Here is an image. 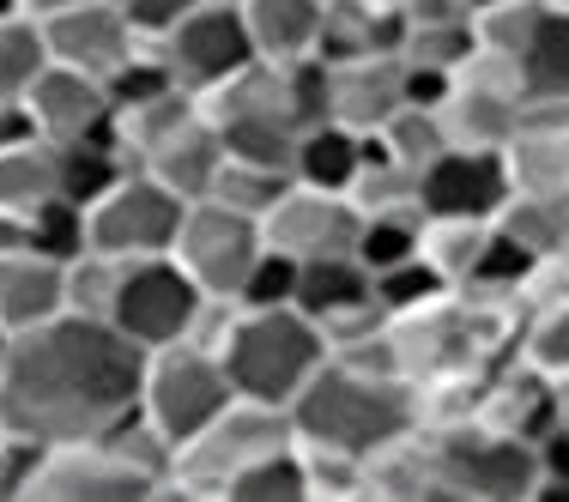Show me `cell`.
<instances>
[{"label": "cell", "instance_id": "cell-51", "mask_svg": "<svg viewBox=\"0 0 569 502\" xmlns=\"http://www.w3.org/2000/svg\"><path fill=\"white\" fill-rule=\"evenodd\" d=\"M0 430H7V424H0Z\"/></svg>", "mask_w": 569, "mask_h": 502}, {"label": "cell", "instance_id": "cell-43", "mask_svg": "<svg viewBox=\"0 0 569 502\" xmlns=\"http://www.w3.org/2000/svg\"><path fill=\"white\" fill-rule=\"evenodd\" d=\"M56 7H73V0H19V12H31V19H43V12H56Z\"/></svg>", "mask_w": 569, "mask_h": 502}, {"label": "cell", "instance_id": "cell-6", "mask_svg": "<svg viewBox=\"0 0 569 502\" xmlns=\"http://www.w3.org/2000/svg\"><path fill=\"white\" fill-rule=\"evenodd\" d=\"M237 400L219 351L207 339H176V345H152L140 363V418L158 430L170 448H182L194 430H207L224 405Z\"/></svg>", "mask_w": 569, "mask_h": 502}, {"label": "cell", "instance_id": "cell-7", "mask_svg": "<svg viewBox=\"0 0 569 502\" xmlns=\"http://www.w3.org/2000/svg\"><path fill=\"white\" fill-rule=\"evenodd\" d=\"M200 110L219 128L224 158H249V164L291 175L297 116H291V98H284V67L279 61H249L242 73H230L224 86H212L207 98H200Z\"/></svg>", "mask_w": 569, "mask_h": 502}, {"label": "cell", "instance_id": "cell-32", "mask_svg": "<svg viewBox=\"0 0 569 502\" xmlns=\"http://www.w3.org/2000/svg\"><path fill=\"white\" fill-rule=\"evenodd\" d=\"M56 158H61V200H73V207H91V200H98L103 188H110L121 170H128V158H121L116 133L56 145Z\"/></svg>", "mask_w": 569, "mask_h": 502}, {"label": "cell", "instance_id": "cell-5", "mask_svg": "<svg viewBox=\"0 0 569 502\" xmlns=\"http://www.w3.org/2000/svg\"><path fill=\"white\" fill-rule=\"evenodd\" d=\"M479 49L509 61L527 110H563L569 103V12L551 0H497L472 12Z\"/></svg>", "mask_w": 569, "mask_h": 502}, {"label": "cell", "instance_id": "cell-26", "mask_svg": "<svg viewBox=\"0 0 569 502\" xmlns=\"http://www.w3.org/2000/svg\"><path fill=\"white\" fill-rule=\"evenodd\" d=\"M61 200V158L43 133H19L0 140V212L7 219H31L37 207Z\"/></svg>", "mask_w": 569, "mask_h": 502}, {"label": "cell", "instance_id": "cell-9", "mask_svg": "<svg viewBox=\"0 0 569 502\" xmlns=\"http://www.w3.org/2000/svg\"><path fill=\"white\" fill-rule=\"evenodd\" d=\"M437 466L449 484V502H527L539 484L533 442L503 436L485 418H460V424H437Z\"/></svg>", "mask_w": 569, "mask_h": 502}, {"label": "cell", "instance_id": "cell-50", "mask_svg": "<svg viewBox=\"0 0 569 502\" xmlns=\"http://www.w3.org/2000/svg\"><path fill=\"white\" fill-rule=\"evenodd\" d=\"M563 261H569V249H563Z\"/></svg>", "mask_w": 569, "mask_h": 502}, {"label": "cell", "instance_id": "cell-19", "mask_svg": "<svg viewBox=\"0 0 569 502\" xmlns=\"http://www.w3.org/2000/svg\"><path fill=\"white\" fill-rule=\"evenodd\" d=\"M406 103H412V91H406V61L395 49L328 61V116L346 121V128L376 133L395 110H406Z\"/></svg>", "mask_w": 569, "mask_h": 502}, {"label": "cell", "instance_id": "cell-16", "mask_svg": "<svg viewBox=\"0 0 569 502\" xmlns=\"http://www.w3.org/2000/svg\"><path fill=\"white\" fill-rule=\"evenodd\" d=\"M358 230L363 212L351 194H328V188H303L291 182L284 194L267 207L261 237L284 249L291 261H328V254H358Z\"/></svg>", "mask_w": 569, "mask_h": 502}, {"label": "cell", "instance_id": "cell-11", "mask_svg": "<svg viewBox=\"0 0 569 502\" xmlns=\"http://www.w3.org/2000/svg\"><path fill=\"white\" fill-rule=\"evenodd\" d=\"M261 249H267L261 219L224 207V200H207V194L188 200L182 224H176V242H170L182 273L194 279L212 303H237V291H242V279H249V267Z\"/></svg>", "mask_w": 569, "mask_h": 502}, {"label": "cell", "instance_id": "cell-37", "mask_svg": "<svg viewBox=\"0 0 569 502\" xmlns=\"http://www.w3.org/2000/svg\"><path fill=\"white\" fill-rule=\"evenodd\" d=\"M370 291H376V303H382L388 315H400V309H418V303H430L437 291H449V279H442L425 254H406V261L370 273Z\"/></svg>", "mask_w": 569, "mask_h": 502}, {"label": "cell", "instance_id": "cell-48", "mask_svg": "<svg viewBox=\"0 0 569 502\" xmlns=\"http://www.w3.org/2000/svg\"><path fill=\"white\" fill-rule=\"evenodd\" d=\"M551 7H563V12H569V0H551Z\"/></svg>", "mask_w": 569, "mask_h": 502}, {"label": "cell", "instance_id": "cell-33", "mask_svg": "<svg viewBox=\"0 0 569 502\" xmlns=\"http://www.w3.org/2000/svg\"><path fill=\"white\" fill-rule=\"evenodd\" d=\"M485 237H491V219H425L418 254H425L449 284H467L472 267H479V254H485Z\"/></svg>", "mask_w": 569, "mask_h": 502}, {"label": "cell", "instance_id": "cell-24", "mask_svg": "<svg viewBox=\"0 0 569 502\" xmlns=\"http://www.w3.org/2000/svg\"><path fill=\"white\" fill-rule=\"evenodd\" d=\"M363 152H370V133L346 128V121H333V116L309 121L291 140V182L328 188V194H351V182H358V170H363Z\"/></svg>", "mask_w": 569, "mask_h": 502}, {"label": "cell", "instance_id": "cell-14", "mask_svg": "<svg viewBox=\"0 0 569 502\" xmlns=\"http://www.w3.org/2000/svg\"><path fill=\"white\" fill-rule=\"evenodd\" d=\"M31 502H158V479L121 460L103 436H73L43 448Z\"/></svg>", "mask_w": 569, "mask_h": 502}, {"label": "cell", "instance_id": "cell-44", "mask_svg": "<svg viewBox=\"0 0 569 502\" xmlns=\"http://www.w3.org/2000/svg\"><path fill=\"white\" fill-rule=\"evenodd\" d=\"M558 430H569V375H558Z\"/></svg>", "mask_w": 569, "mask_h": 502}, {"label": "cell", "instance_id": "cell-20", "mask_svg": "<svg viewBox=\"0 0 569 502\" xmlns=\"http://www.w3.org/2000/svg\"><path fill=\"white\" fill-rule=\"evenodd\" d=\"M67 315V261L43 249H0V333H31Z\"/></svg>", "mask_w": 569, "mask_h": 502}, {"label": "cell", "instance_id": "cell-29", "mask_svg": "<svg viewBox=\"0 0 569 502\" xmlns=\"http://www.w3.org/2000/svg\"><path fill=\"white\" fill-rule=\"evenodd\" d=\"M219 502H309V466H303V448L284 442V448H267L261 460L237 472L224 484Z\"/></svg>", "mask_w": 569, "mask_h": 502}, {"label": "cell", "instance_id": "cell-27", "mask_svg": "<svg viewBox=\"0 0 569 502\" xmlns=\"http://www.w3.org/2000/svg\"><path fill=\"white\" fill-rule=\"evenodd\" d=\"M242 24L261 61H297L316 56V31H321V0H242Z\"/></svg>", "mask_w": 569, "mask_h": 502}, {"label": "cell", "instance_id": "cell-40", "mask_svg": "<svg viewBox=\"0 0 569 502\" xmlns=\"http://www.w3.org/2000/svg\"><path fill=\"white\" fill-rule=\"evenodd\" d=\"M116 267L110 254H98V249H86V254H73L67 261V315H110V291H116Z\"/></svg>", "mask_w": 569, "mask_h": 502}, {"label": "cell", "instance_id": "cell-34", "mask_svg": "<svg viewBox=\"0 0 569 502\" xmlns=\"http://www.w3.org/2000/svg\"><path fill=\"white\" fill-rule=\"evenodd\" d=\"M515 358L533 363L539 375H551V382L569 375V297H563V303H527Z\"/></svg>", "mask_w": 569, "mask_h": 502}, {"label": "cell", "instance_id": "cell-4", "mask_svg": "<svg viewBox=\"0 0 569 502\" xmlns=\"http://www.w3.org/2000/svg\"><path fill=\"white\" fill-rule=\"evenodd\" d=\"M297 442L291 430V412L284 405H261V400H230L207 430H194L170 460V479L158 496H182V502H219L224 484L237 479L249 460H261L267 448H284Z\"/></svg>", "mask_w": 569, "mask_h": 502}, {"label": "cell", "instance_id": "cell-18", "mask_svg": "<svg viewBox=\"0 0 569 502\" xmlns=\"http://www.w3.org/2000/svg\"><path fill=\"white\" fill-rule=\"evenodd\" d=\"M37 24H43L49 61L79 67V73H98V79H110L116 67L146 43V37L128 24V12H121L116 0H73V7L43 12Z\"/></svg>", "mask_w": 569, "mask_h": 502}, {"label": "cell", "instance_id": "cell-10", "mask_svg": "<svg viewBox=\"0 0 569 502\" xmlns=\"http://www.w3.org/2000/svg\"><path fill=\"white\" fill-rule=\"evenodd\" d=\"M188 200L164 188L146 170H121L110 188L86 207V242L110 261H133V254H170L176 224H182Z\"/></svg>", "mask_w": 569, "mask_h": 502}, {"label": "cell", "instance_id": "cell-1", "mask_svg": "<svg viewBox=\"0 0 569 502\" xmlns=\"http://www.w3.org/2000/svg\"><path fill=\"white\" fill-rule=\"evenodd\" d=\"M146 351L98 315H56L0 345V424L37 442L98 436L140 400Z\"/></svg>", "mask_w": 569, "mask_h": 502}, {"label": "cell", "instance_id": "cell-22", "mask_svg": "<svg viewBox=\"0 0 569 502\" xmlns=\"http://www.w3.org/2000/svg\"><path fill=\"white\" fill-rule=\"evenodd\" d=\"M363 491H370V502H449L430 430L418 424V430H406V436L376 448L363 460Z\"/></svg>", "mask_w": 569, "mask_h": 502}, {"label": "cell", "instance_id": "cell-39", "mask_svg": "<svg viewBox=\"0 0 569 502\" xmlns=\"http://www.w3.org/2000/svg\"><path fill=\"white\" fill-rule=\"evenodd\" d=\"M297 267H303V261H291L284 249L267 242V249L254 254V267H249V279H242V291H237V303H230V309H279V303H297Z\"/></svg>", "mask_w": 569, "mask_h": 502}, {"label": "cell", "instance_id": "cell-2", "mask_svg": "<svg viewBox=\"0 0 569 502\" xmlns=\"http://www.w3.org/2000/svg\"><path fill=\"white\" fill-rule=\"evenodd\" d=\"M291 430L303 448H333V454L370 460L382 442L418 430V393L395 370L346 363L328 351V363L291 400Z\"/></svg>", "mask_w": 569, "mask_h": 502}, {"label": "cell", "instance_id": "cell-42", "mask_svg": "<svg viewBox=\"0 0 569 502\" xmlns=\"http://www.w3.org/2000/svg\"><path fill=\"white\" fill-rule=\"evenodd\" d=\"M116 7L128 12V24L146 37V43H158V37H164L188 7H200V0H116Z\"/></svg>", "mask_w": 569, "mask_h": 502}, {"label": "cell", "instance_id": "cell-12", "mask_svg": "<svg viewBox=\"0 0 569 502\" xmlns=\"http://www.w3.org/2000/svg\"><path fill=\"white\" fill-rule=\"evenodd\" d=\"M442 128H449L455 145H503L527 116V98L515 86L509 61L491 56V49L472 43V56L449 73V91L437 103Z\"/></svg>", "mask_w": 569, "mask_h": 502}, {"label": "cell", "instance_id": "cell-3", "mask_svg": "<svg viewBox=\"0 0 569 502\" xmlns=\"http://www.w3.org/2000/svg\"><path fill=\"white\" fill-rule=\"evenodd\" d=\"M194 339H207L219 351L230 388L242 400H261V405H284L303 393V382L328 363V333L321 321H309L297 303H279V309H230V303H212L207 309V328Z\"/></svg>", "mask_w": 569, "mask_h": 502}, {"label": "cell", "instance_id": "cell-38", "mask_svg": "<svg viewBox=\"0 0 569 502\" xmlns=\"http://www.w3.org/2000/svg\"><path fill=\"white\" fill-rule=\"evenodd\" d=\"M24 249H43L56 254V261H73V254H86V207H73V200H49V207H37L31 219H24Z\"/></svg>", "mask_w": 569, "mask_h": 502}, {"label": "cell", "instance_id": "cell-36", "mask_svg": "<svg viewBox=\"0 0 569 502\" xmlns=\"http://www.w3.org/2000/svg\"><path fill=\"white\" fill-rule=\"evenodd\" d=\"M418 237H425V212H363V230H358V261L370 273L418 254Z\"/></svg>", "mask_w": 569, "mask_h": 502}, {"label": "cell", "instance_id": "cell-28", "mask_svg": "<svg viewBox=\"0 0 569 502\" xmlns=\"http://www.w3.org/2000/svg\"><path fill=\"white\" fill-rule=\"evenodd\" d=\"M497 224L509 230L521 249H533L539 261L546 254H563L569 249V194H533V188H515L497 212Z\"/></svg>", "mask_w": 569, "mask_h": 502}, {"label": "cell", "instance_id": "cell-25", "mask_svg": "<svg viewBox=\"0 0 569 502\" xmlns=\"http://www.w3.org/2000/svg\"><path fill=\"white\" fill-rule=\"evenodd\" d=\"M297 309L309 321H321V333L340 328V321L376 309V291H370V267L358 254H328V261H303L297 267Z\"/></svg>", "mask_w": 569, "mask_h": 502}, {"label": "cell", "instance_id": "cell-41", "mask_svg": "<svg viewBox=\"0 0 569 502\" xmlns=\"http://www.w3.org/2000/svg\"><path fill=\"white\" fill-rule=\"evenodd\" d=\"M43 448L37 436H19V430H0V502H31L37 466H43Z\"/></svg>", "mask_w": 569, "mask_h": 502}, {"label": "cell", "instance_id": "cell-47", "mask_svg": "<svg viewBox=\"0 0 569 502\" xmlns=\"http://www.w3.org/2000/svg\"><path fill=\"white\" fill-rule=\"evenodd\" d=\"M0 12H19V0H0Z\"/></svg>", "mask_w": 569, "mask_h": 502}, {"label": "cell", "instance_id": "cell-15", "mask_svg": "<svg viewBox=\"0 0 569 502\" xmlns=\"http://www.w3.org/2000/svg\"><path fill=\"white\" fill-rule=\"evenodd\" d=\"M515 194L503 145H449L437 164L418 170V207L425 219H497Z\"/></svg>", "mask_w": 569, "mask_h": 502}, {"label": "cell", "instance_id": "cell-21", "mask_svg": "<svg viewBox=\"0 0 569 502\" xmlns=\"http://www.w3.org/2000/svg\"><path fill=\"white\" fill-rule=\"evenodd\" d=\"M479 418L491 430H503V436L539 442L551 424H558V382L539 375L533 363H521V358H503L491 375H485Z\"/></svg>", "mask_w": 569, "mask_h": 502}, {"label": "cell", "instance_id": "cell-30", "mask_svg": "<svg viewBox=\"0 0 569 502\" xmlns=\"http://www.w3.org/2000/svg\"><path fill=\"white\" fill-rule=\"evenodd\" d=\"M376 145H382L388 158H395L400 170H425V164H437L442 152H449V128H442V116H437V103H406V110H395L376 128Z\"/></svg>", "mask_w": 569, "mask_h": 502}, {"label": "cell", "instance_id": "cell-23", "mask_svg": "<svg viewBox=\"0 0 569 502\" xmlns=\"http://www.w3.org/2000/svg\"><path fill=\"white\" fill-rule=\"evenodd\" d=\"M515 188L533 194H569V103L563 110H527L521 128L503 140Z\"/></svg>", "mask_w": 569, "mask_h": 502}, {"label": "cell", "instance_id": "cell-35", "mask_svg": "<svg viewBox=\"0 0 569 502\" xmlns=\"http://www.w3.org/2000/svg\"><path fill=\"white\" fill-rule=\"evenodd\" d=\"M291 188V175L284 170H267V164H249V158H224L219 175H212L207 200H224V207L249 212V219H267V207Z\"/></svg>", "mask_w": 569, "mask_h": 502}, {"label": "cell", "instance_id": "cell-31", "mask_svg": "<svg viewBox=\"0 0 569 502\" xmlns=\"http://www.w3.org/2000/svg\"><path fill=\"white\" fill-rule=\"evenodd\" d=\"M49 67V43H43V24L31 12H0V110L24 103L31 79Z\"/></svg>", "mask_w": 569, "mask_h": 502}, {"label": "cell", "instance_id": "cell-8", "mask_svg": "<svg viewBox=\"0 0 569 502\" xmlns=\"http://www.w3.org/2000/svg\"><path fill=\"white\" fill-rule=\"evenodd\" d=\"M212 297L182 273L176 254H133L116 267V291H110V328L128 333L140 351L152 345H176V339H194L207 328Z\"/></svg>", "mask_w": 569, "mask_h": 502}, {"label": "cell", "instance_id": "cell-13", "mask_svg": "<svg viewBox=\"0 0 569 502\" xmlns=\"http://www.w3.org/2000/svg\"><path fill=\"white\" fill-rule=\"evenodd\" d=\"M152 49L164 56L176 86L194 91V98H207V91L224 86L230 73H242L249 61H261V56H254V43H249L242 12L237 7H207V0H200V7H188Z\"/></svg>", "mask_w": 569, "mask_h": 502}, {"label": "cell", "instance_id": "cell-46", "mask_svg": "<svg viewBox=\"0 0 569 502\" xmlns=\"http://www.w3.org/2000/svg\"><path fill=\"white\" fill-rule=\"evenodd\" d=\"M467 7H472V12H479V7H497V0H467Z\"/></svg>", "mask_w": 569, "mask_h": 502}, {"label": "cell", "instance_id": "cell-17", "mask_svg": "<svg viewBox=\"0 0 569 502\" xmlns=\"http://www.w3.org/2000/svg\"><path fill=\"white\" fill-rule=\"evenodd\" d=\"M24 116L43 133L49 145H73V140H98V133H116V103L110 86L98 73H79V67L49 61L43 73L24 91Z\"/></svg>", "mask_w": 569, "mask_h": 502}, {"label": "cell", "instance_id": "cell-45", "mask_svg": "<svg viewBox=\"0 0 569 502\" xmlns=\"http://www.w3.org/2000/svg\"><path fill=\"white\" fill-rule=\"evenodd\" d=\"M207 7H242V0H207Z\"/></svg>", "mask_w": 569, "mask_h": 502}, {"label": "cell", "instance_id": "cell-49", "mask_svg": "<svg viewBox=\"0 0 569 502\" xmlns=\"http://www.w3.org/2000/svg\"><path fill=\"white\" fill-rule=\"evenodd\" d=\"M0 345H7V333H0Z\"/></svg>", "mask_w": 569, "mask_h": 502}]
</instances>
